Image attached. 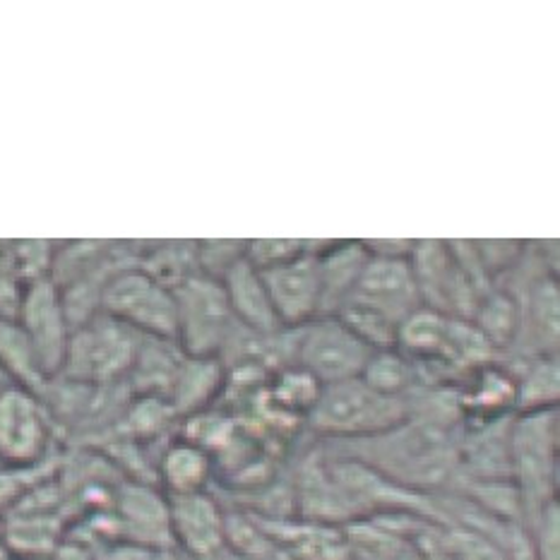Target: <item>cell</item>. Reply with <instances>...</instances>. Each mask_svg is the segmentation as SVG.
<instances>
[{
    "mask_svg": "<svg viewBox=\"0 0 560 560\" xmlns=\"http://www.w3.org/2000/svg\"><path fill=\"white\" fill-rule=\"evenodd\" d=\"M0 366H3L18 383L39 393L48 377L44 375L39 361H36L34 349L27 335L15 320H0Z\"/></svg>",
    "mask_w": 560,
    "mask_h": 560,
    "instance_id": "obj_16",
    "label": "cell"
},
{
    "mask_svg": "<svg viewBox=\"0 0 560 560\" xmlns=\"http://www.w3.org/2000/svg\"><path fill=\"white\" fill-rule=\"evenodd\" d=\"M51 441L54 419L42 397L18 383L0 387V465L32 469L44 462Z\"/></svg>",
    "mask_w": 560,
    "mask_h": 560,
    "instance_id": "obj_7",
    "label": "cell"
},
{
    "mask_svg": "<svg viewBox=\"0 0 560 560\" xmlns=\"http://www.w3.org/2000/svg\"><path fill=\"white\" fill-rule=\"evenodd\" d=\"M517 399V383L503 371L483 369L477 383L469 389V395L462 399L469 411L483 413L486 421H493L498 413H503Z\"/></svg>",
    "mask_w": 560,
    "mask_h": 560,
    "instance_id": "obj_17",
    "label": "cell"
},
{
    "mask_svg": "<svg viewBox=\"0 0 560 560\" xmlns=\"http://www.w3.org/2000/svg\"><path fill=\"white\" fill-rule=\"evenodd\" d=\"M510 479H513L527 527L546 505L556 501L558 413L553 409L525 411L510 423Z\"/></svg>",
    "mask_w": 560,
    "mask_h": 560,
    "instance_id": "obj_2",
    "label": "cell"
},
{
    "mask_svg": "<svg viewBox=\"0 0 560 560\" xmlns=\"http://www.w3.org/2000/svg\"><path fill=\"white\" fill-rule=\"evenodd\" d=\"M260 277L279 325L299 330V327L320 318V265L313 253L303 250L299 258L265 270Z\"/></svg>",
    "mask_w": 560,
    "mask_h": 560,
    "instance_id": "obj_10",
    "label": "cell"
},
{
    "mask_svg": "<svg viewBox=\"0 0 560 560\" xmlns=\"http://www.w3.org/2000/svg\"><path fill=\"white\" fill-rule=\"evenodd\" d=\"M168 532L180 551L195 560H224L226 515L210 493L168 498Z\"/></svg>",
    "mask_w": 560,
    "mask_h": 560,
    "instance_id": "obj_11",
    "label": "cell"
},
{
    "mask_svg": "<svg viewBox=\"0 0 560 560\" xmlns=\"http://www.w3.org/2000/svg\"><path fill=\"white\" fill-rule=\"evenodd\" d=\"M15 323L27 335L36 361H39L44 375L51 381L54 375L63 371L70 342V320L63 296H60V289L54 284V279L42 277L24 287Z\"/></svg>",
    "mask_w": 560,
    "mask_h": 560,
    "instance_id": "obj_8",
    "label": "cell"
},
{
    "mask_svg": "<svg viewBox=\"0 0 560 560\" xmlns=\"http://www.w3.org/2000/svg\"><path fill=\"white\" fill-rule=\"evenodd\" d=\"M477 311L479 315L474 325L489 339L491 347H508L513 342L522 325L520 303L515 299H510L508 294H493L479 303Z\"/></svg>",
    "mask_w": 560,
    "mask_h": 560,
    "instance_id": "obj_18",
    "label": "cell"
},
{
    "mask_svg": "<svg viewBox=\"0 0 560 560\" xmlns=\"http://www.w3.org/2000/svg\"><path fill=\"white\" fill-rule=\"evenodd\" d=\"M558 401V363L541 359L517 383L515 405L522 411L553 409Z\"/></svg>",
    "mask_w": 560,
    "mask_h": 560,
    "instance_id": "obj_20",
    "label": "cell"
},
{
    "mask_svg": "<svg viewBox=\"0 0 560 560\" xmlns=\"http://www.w3.org/2000/svg\"><path fill=\"white\" fill-rule=\"evenodd\" d=\"M371 354L373 349L363 345L337 315H320L299 327L296 369L308 373L320 387L361 377Z\"/></svg>",
    "mask_w": 560,
    "mask_h": 560,
    "instance_id": "obj_6",
    "label": "cell"
},
{
    "mask_svg": "<svg viewBox=\"0 0 560 560\" xmlns=\"http://www.w3.org/2000/svg\"><path fill=\"white\" fill-rule=\"evenodd\" d=\"M174 299L176 342L188 357H214L229 342L236 323L222 282L192 275L174 289Z\"/></svg>",
    "mask_w": 560,
    "mask_h": 560,
    "instance_id": "obj_5",
    "label": "cell"
},
{
    "mask_svg": "<svg viewBox=\"0 0 560 560\" xmlns=\"http://www.w3.org/2000/svg\"><path fill=\"white\" fill-rule=\"evenodd\" d=\"M138 347V332L108 318L106 313H94L70 335L60 373L72 383L112 385L120 375L130 373Z\"/></svg>",
    "mask_w": 560,
    "mask_h": 560,
    "instance_id": "obj_3",
    "label": "cell"
},
{
    "mask_svg": "<svg viewBox=\"0 0 560 560\" xmlns=\"http://www.w3.org/2000/svg\"><path fill=\"white\" fill-rule=\"evenodd\" d=\"M222 387V363L217 357H188L180 361L174 385L168 389V405L176 413H198L212 401Z\"/></svg>",
    "mask_w": 560,
    "mask_h": 560,
    "instance_id": "obj_15",
    "label": "cell"
},
{
    "mask_svg": "<svg viewBox=\"0 0 560 560\" xmlns=\"http://www.w3.org/2000/svg\"><path fill=\"white\" fill-rule=\"evenodd\" d=\"M306 250V241L296 238H258L246 243V260L258 272L272 270L277 265H284L289 260L299 258Z\"/></svg>",
    "mask_w": 560,
    "mask_h": 560,
    "instance_id": "obj_21",
    "label": "cell"
},
{
    "mask_svg": "<svg viewBox=\"0 0 560 560\" xmlns=\"http://www.w3.org/2000/svg\"><path fill=\"white\" fill-rule=\"evenodd\" d=\"M407 419V397L385 395L363 377L320 387V395L308 411V425L315 433L351 443L383 435Z\"/></svg>",
    "mask_w": 560,
    "mask_h": 560,
    "instance_id": "obj_1",
    "label": "cell"
},
{
    "mask_svg": "<svg viewBox=\"0 0 560 560\" xmlns=\"http://www.w3.org/2000/svg\"><path fill=\"white\" fill-rule=\"evenodd\" d=\"M361 377L385 395L407 397L413 377V363L405 354H399L397 349H381L373 351Z\"/></svg>",
    "mask_w": 560,
    "mask_h": 560,
    "instance_id": "obj_19",
    "label": "cell"
},
{
    "mask_svg": "<svg viewBox=\"0 0 560 560\" xmlns=\"http://www.w3.org/2000/svg\"><path fill=\"white\" fill-rule=\"evenodd\" d=\"M345 306L369 311L377 318L399 327L407 315L423 306L409 258H377V255H371Z\"/></svg>",
    "mask_w": 560,
    "mask_h": 560,
    "instance_id": "obj_9",
    "label": "cell"
},
{
    "mask_svg": "<svg viewBox=\"0 0 560 560\" xmlns=\"http://www.w3.org/2000/svg\"><path fill=\"white\" fill-rule=\"evenodd\" d=\"M222 287L231 315H234V320L243 330L262 337H272L282 330V325H279L270 303V296H267L262 277L246 258H241L222 277Z\"/></svg>",
    "mask_w": 560,
    "mask_h": 560,
    "instance_id": "obj_12",
    "label": "cell"
},
{
    "mask_svg": "<svg viewBox=\"0 0 560 560\" xmlns=\"http://www.w3.org/2000/svg\"><path fill=\"white\" fill-rule=\"evenodd\" d=\"M320 265V287H323V306L320 315H337L347 299L354 291L359 277L366 267L371 253L363 241L332 243L327 250L315 253Z\"/></svg>",
    "mask_w": 560,
    "mask_h": 560,
    "instance_id": "obj_13",
    "label": "cell"
},
{
    "mask_svg": "<svg viewBox=\"0 0 560 560\" xmlns=\"http://www.w3.org/2000/svg\"><path fill=\"white\" fill-rule=\"evenodd\" d=\"M100 308L132 332L176 342L174 291L156 282L142 267H120L106 282Z\"/></svg>",
    "mask_w": 560,
    "mask_h": 560,
    "instance_id": "obj_4",
    "label": "cell"
},
{
    "mask_svg": "<svg viewBox=\"0 0 560 560\" xmlns=\"http://www.w3.org/2000/svg\"><path fill=\"white\" fill-rule=\"evenodd\" d=\"M212 455L186 438L168 445L160 457V467H156L168 498L202 493L212 479Z\"/></svg>",
    "mask_w": 560,
    "mask_h": 560,
    "instance_id": "obj_14",
    "label": "cell"
}]
</instances>
